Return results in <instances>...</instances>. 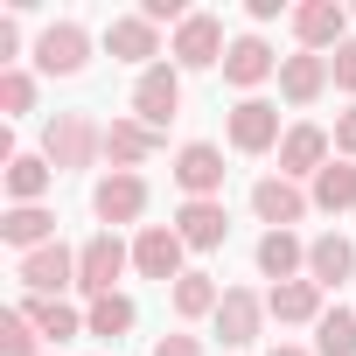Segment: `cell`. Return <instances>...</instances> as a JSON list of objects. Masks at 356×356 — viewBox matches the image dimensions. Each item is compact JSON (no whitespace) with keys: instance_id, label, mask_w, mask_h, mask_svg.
Segmentation results:
<instances>
[{"instance_id":"cell-3","label":"cell","mask_w":356,"mask_h":356,"mask_svg":"<svg viewBox=\"0 0 356 356\" xmlns=\"http://www.w3.org/2000/svg\"><path fill=\"white\" fill-rule=\"evenodd\" d=\"M175 189H182V203H217L224 196V147L217 140L175 147Z\"/></svg>"},{"instance_id":"cell-33","label":"cell","mask_w":356,"mask_h":356,"mask_svg":"<svg viewBox=\"0 0 356 356\" xmlns=\"http://www.w3.org/2000/svg\"><path fill=\"white\" fill-rule=\"evenodd\" d=\"M328 70H335V91H349V98H356V35L328 56Z\"/></svg>"},{"instance_id":"cell-32","label":"cell","mask_w":356,"mask_h":356,"mask_svg":"<svg viewBox=\"0 0 356 356\" xmlns=\"http://www.w3.org/2000/svg\"><path fill=\"white\" fill-rule=\"evenodd\" d=\"M140 15H147L154 29H182V22H189L196 8H182V0H140Z\"/></svg>"},{"instance_id":"cell-11","label":"cell","mask_w":356,"mask_h":356,"mask_svg":"<svg viewBox=\"0 0 356 356\" xmlns=\"http://www.w3.org/2000/svg\"><path fill=\"white\" fill-rule=\"evenodd\" d=\"M182 112V70L175 63H154V70H140V84H133V119L140 126H154V133H168V119Z\"/></svg>"},{"instance_id":"cell-35","label":"cell","mask_w":356,"mask_h":356,"mask_svg":"<svg viewBox=\"0 0 356 356\" xmlns=\"http://www.w3.org/2000/svg\"><path fill=\"white\" fill-rule=\"evenodd\" d=\"M15 56H22V22L0 15V70H15Z\"/></svg>"},{"instance_id":"cell-29","label":"cell","mask_w":356,"mask_h":356,"mask_svg":"<svg viewBox=\"0 0 356 356\" xmlns=\"http://www.w3.org/2000/svg\"><path fill=\"white\" fill-rule=\"evenodd\" d=\"M314 356H356V307H328L314 321Z\"/></svg>"},{"instance_id":"cell-14","label":"cell","mask_w":356,"mask_h":356,"mask_svg":"<svg viewBox=\"0 0 356 356\" xmlns=\"http://www.w3.org/2000/svg\"><path fill=\"white\" fill-rule=\"evenodd\" d=\"M91 210H98V224L105 231H119V224H140L147 217V175H98V189H91Z\"/></svg>"},{"instance_id":"cell-18","label":"cell","mask_w":356,"mask_h":356,"mask_svg":"<svg viewBox=\"0 0 356 356\" xmlns=\"http://www.w3.org/2000/svg\"><path fill=\"white\" fill-rule=\"evenodd\" d=\"M161 140H168V133H154V126H140V119H112V126H105V161H112L119 175H140V168L161 154Z\"/></svg>"},{"instance_id":"cell-9","label":"cell","mask_w":356,"mask_h":356,"mask_svg":"<svg viewBox=\"0 0 356 356\" xmlns=\"http://www.w3.org/2000/svg\"><path fill=\"white\" fill-rule=\"evenodd\" d=\"M84 63H91V29L84 22H49L35 35V70L42 77H77Z\"/></svg>"},{"instance_id":"cell-36","label":"cell","mask_w":356,"mask_h":356,"mask_svg":"<svg viewBox=\"0 0 356 356\" xmlns=\"http://www.w3.org/2000/svg\"><path fill=\"white\" fill-rule=\"evenodd\" d=\"M335 154H342V161H356V105L335 119Z\"/></svg>"},{"instance_id":"cell-7","label":"cell","mask_w":356,"mask_h":356,"mask_svg":"<svg viewBox=\"0 0 356 356\" xmlns=\"http://www.w3.org/2000/svg\"><path fill=\"white\" fill-rule=\"evenodd\" d=\"M182 259H189V245L175 238V224H140V238H133V273H140V280L175 286V280L189 273Z\"/></svg>"},{"instance_id":"cell-28","label":"cell","mask_w":356,"mask_h":356,"mask_svg":"<svg viewBox=\"0 0 356 356\" xmlns=\"http://www.w3.org/2000/svg\"><path fill=\"white\" fill-rule=\"evenodd\" d=\"M49 182H56V168H49L42 154H22V161L8 168V210H22V203H42V196H49Z\"/></svg>"},{"instance_id":"cell-25","label":"cell","mask_w":356,"mask_h":356,"mask_svg":"<svg viewBox=\"0 0 356 356\" xmlns=\"http://www.w3.org/2000/svg\"><path fill=\"white\" fill-rule=\"evenodd\" d=\"M307 196H314V210H328V217H342V210H356V161H328L314 182H307Z\"/></svg>"},{"instance_id":"cell-12","label":"cell","mask_w":356,"mask_h":356,"mask_svg":"<svg viewBox=\"0 0 356 356\" xmlns=\"http://www.w3.org/2000/svg\"><path fill=\"white\" fill-rule=\"evenodd\" d=\"M307 210H314V196L300 182H286V175H259V182H252V217L266 231H293Z\"/></svg>"},{"instance_id":"cell-37","label":"cell","mask_w":356,"mask_h":356,"mask_svg":"<svg viewBox=\"0 0 356 356\" xmlns=\"http://www.w3.org/2000/svg\"><path fill=\"white\" fill-rule=\"evenodd\" d=\"M266 356H314V349H300V342H273Z\"/></svg>"},{"instance_id":"cell-4","label":"cell","mask_w":356,"mask_h":356,"mask_svg":"<svg viewBox=\"0 0 356 356\" xmlns=\"http://www.w3.org/2000/svg\"><path fill=\"white\" fill-rule=\"evenodd\" d=\"M224 140H231L238 154H280V140H286L280 105H273V98H238L231 119H224Z\"/></svg>"},{"instance_id":"cell-8","label":"cell","mask_w":356,"mask_h":356,"mask_svg":"<svg viewBox=\"0 0 356 356\" xmlns=\"http://www.w3.org/2000/svg\"><path fill=\"white\" fill-rule=\"evenodd\" d=\"M328 161H335V133L328 126H314V119L286 126V140H280V175L286 182H314Z\"/></svg>"},{"instance_id":"cell-15","label":"cell","mask_w":356,"mask_h":356,"mask_svg":"<svg viewBox=\"0 0 356 356\" xmlns=\"http://www.w3.org/2000/svg\"><path fill=\"white\" fill-rule=\"evenodd\" d=\"M15 280L29 286V293H42V300H63V286H77V252L56 238V245H42V252H29L22 266H15Z\"/></svg>"},{"instance_id":"cell-34","label":"cell","mask_w":356,"mask_h":356,"mask_svg":"<svg viewBox=\"0 0 356 356\" xmlns=\"http://www.w3.org/2000/svg\"><path fill=\"white\" fill-rule=\"evenodd\" d=\"M154 356H203V335L175 328V335H161V342H154Z\"/></svg>"},{"instance_id":"cell-17","label":"cell","mask_w":356,"mask_h":356,"mask_svg":"<svg viewBox=\"0 0 356 356\" xmlns=\"http://www.w3.org/2000/svg\"><path fill=\"white\" fill-rule=\"evenodd\" d=\"M335 84V70H328V56H307V49H293V56H280V98L293 105V112H307L321 91Z\"/></svg>"},{"instance_id":"cell-5","label":"cell","mask_w":356,"mask_h":356,"mask_svg":"<svg viewBox=\"0 0 356 356\" xmlns=\"http://www.w3.org/2000/svg\"><path fill=\"white\" fill-rule=\"evenodd\" d=\"M286 22H293V42L307 56H335L349 42V8H342V0H300Z\"/></svg>"},{"instance_id":"cell-26","label":"cell","mask_w":356,"mask_h":356,"mask_svg":"<svg viewBox=\"0 0 356 356\" xmlns=\"http://www.w3.org/2000/svg\"><path fill=\"white\" fill-rule=\"evenodd\" d=\"M22 314L42 328V342H70V335H84V314H77L70 300H42V293H22Z\"/></svg>"},{"instance_id":"cell-20","label":"cell","mask_w":356,"mask_h":356,"mask_svg":"<svg viewBox=\"0 0 356 356\" xmlns=\"http://www.w3.org/2000/svg\"><path fill=\"white\" fill-rule=\"evenodd\" d=\"M266 314L280 328H314L328 307H321V286L314 280H286V286H266Z\"/></svg>"},{"instance_id":"cell-38","label":"cell","mask_w":356,"mask_h":356,"mask_svg":"<svg viewBox=\"0 0 356 356\" xmlns=\"http://www.w3.org/2000/svg\"><path fill=\"white\" fill-rule=\"evenodd\" d=\"M349 15H356V8H349Z\"/></svg>"},{"instance_id":"cell-24","label":"cell","mask_w":356,"mask_h":356,"mask_svg":"<svg viewBox=\"0 0 356 356\" xmlns=\"http://www.w3.org/2000/svg\"><path fill=\"white\" fill-rule=\"evenodd\" d=\"M217 300H224V286L210 280V273H182L168 286V307H175V321H210L217 314Z\"/></svg>"},{"instance_id":"cell-1","label":"cell","mask_w":356,"mask_h":356,"mask_svg":"<svg viewBox=\"0 0 356 356\" xmlns=\"http://www.w3.org/2000/svg\"><path fill=\"white\" fill-rule=\"evenodd\" d=\"M42 161H49L56 175H77V168L105 161V126H98L91 112H56V119L42 126Z\"/></svg>"},{"instance_id":"cell-2","label":"cell","mask_w":356,"mask_h":356,"mask_svg":"<svg viewBox=\"0 0 356 356\" xmlns=\"http://www.w3.org/2000/svg\"><path fill=\"white\" fill-rule=\"evenodd\" d=\"M126 266H133V245H126L119 231L84 238V245H77V293H84V300L119 293V273H126Z\"/></svg>"},{"instance_id":"cell-30","label":"cell","mask_w":356,"mask_h":356,"mask_svg":"<svg viewBox=\"0 0 356 356\" xmlns=\"http://www.w3.org/2000/svg\"><path fill=\"white\" fill-rule=\"evenodd\" d=\"M0 356H42V328H35L22 307L0 314Z\"/></svg>"},{"instance_id":"cell-13","label":"cell","mask_w":356,"mask_h":356,"mask_svg":"<svg viewBox=\"0 0 356 356\" xmlns=\"http://www.w3.org/2000/svg\"><path fill=\"white\" fill-rule=\"evenodd\" d=\"M273 77H280L273 42H266V35H231V49H224V84L245 91V98H259V84H273Z\"/></svg>"},{"instance_id":"cell-19","label":"cell","mask_w":356,"mask_h":356,"mask_svg":"<svg viewBox=\"0 0 356 356\" xmlns=\"http://www.w3.org/2000/svg\"><path fill=\"white\" fill-rule=\"evenodd\" d=\"M175 238H182L189 252H217V245L231 238V210H224V196H217V203H182V210H175Z\"/></svg>"},{"instance_id":"cell-16","label":"cell","mask_w":356,"mask_h":356,"mask_svg":"<svg viewBox=\"0 0 356 356\" xmlns=\"http://www.w3.org/2000/svg\"><path fill=\"white\" fill-rule=\"evenodd\" d=\"M105 49H112L119 63H140V70L168 63V56H161V29H154L147 15H112V22H105Z\"/></svg>"},{"instance_id":"cell-10","label":"cell","mask_w":356,"mask_h":356,"mask_svg":"<svg viewBox=\"0 0 356 356\" xmlns=\"http://www.w3.org/2000/svg\"><path fill=\"white\" fill-rule=\"evenodd\" d=\"M210 328H217V342H224V349H252V342H259V328H266V293H252V286H224V300H217Z\"/></svg>"},{"instance_id":"cell-27","label":"cell","mask_w":356,"mask_h":356,"mask_svg":"<svg viewBox=\"0 0 356 356\" xmlns=\"http://www.w3.org/2000/svg\"><path fill=\"white\" fill-rule=\"evenodd\" d=\"M133 321H140V307H133L126 293H105V300H91V307H84V335H98V342L133 335Z\"/></svg>"},{"instance_id":"cell-21","label":"cell","mask_w":356,"mask_h":356,"mask_svg":"<svg viewBox=\"0 0 356 356\" xmlns=\"http://www.w3.org/2000/svg\"><path fill=\"white\" fill-rule=\"evenodd\" d=\"M252 259H259V280H273V286H286V280H307V245H300L293 231H266Z\"/></svg>"},{"instance_id":"cell-31","label":"cell","mask_w":356,"mask_h":356,"mask_svg":"<svg viewBox=\"0 0 356 356\" xmlns=\"http://www.w3.org/2000/svg\"><path fill=\"white\" fill-rule=\"evenodd\" d=\"M0 112L8 119H22V112H35V70H0Z\"/></svg>"},{"instance_id":"cell-6","label":"cell","mask_w":356,"mask_h":356,"mask_svg":"<svg viewBox=\"0 0 356 356\" xmlns=\"http://www.w3.org/2000/svg\"><path fill=\"white\" fill-rule=\"evenodd\" d=\"M224 49H231V35H224V22H217V15H189L182 29L168 35L175 70H224Z\"/></svg>"},{"instance_id":"cell-23","label":"cell","mask_w":356,"mask_h":356,"mask_svg":"<svg viewBox=\"0 0 356 356\" xmlns=\"http://www.w3.org/2000/svg\"><path fill=\"white\" fill-rule=\"evenodd\" d=\"M0 238H8V245L29 259V252L56 245V210H49V203H22V210H8V217H0Z\"/></svg>"},{"instance_id":"cell-22","label":"cell","mask_w":356,"mask_h":356,"mask_svg":"<svg viewBox=\"0 0 356 356\" xmlns=\"http://www.w3.org/2000/svg\"><path fill=\"white\" fill-rule=\"evenodd\" d=\"M356 273V245L342 238V231H321V238H307V280L328 293V286H342Z\"/></svg>"}]
</instances>
